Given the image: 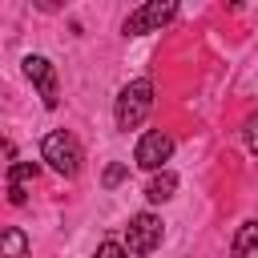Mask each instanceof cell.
Returning a JSON list of instances; mask_svg holds the SVG:
<instances>
[{
  "instance_id": "6da1fadb",
  "label": "cell",
  "mask_w": 258,
  "mask_h": 258,
  "mask_svg": "<svg viewBox=\"0 0 258 258\" xmlns=\"http://www.w3.org/2000/svg\"><path fill=\"white\" fill-rule=\"evenodd\" d=\"M149 109H153V81H149V77L129 81V85L117 93V109H113L117 129H137V125L149 117Z\"/></svg>"
},
{
  "instance_id": "7a4b0ae2",
  "label": "cell",
  "mask_w": 258,
  "mask_h": 258,
  "mask_svg": "<svg viewBox=\"0 0 258 258\" xmlns=\"http://www.w3.org/2000/svg\"><path fill=\"white\" fill-rule=\"evenodd\" d=\"M40 157H44L60 177H77V173H81V161H85V149H81V141H77L69 129H52V133L40 141Z\"/></svg>"
},
{
  "instance_id": "3957f363",
  "label": "cell",
  "mask_w": 258,
  "mask_h": 258,
  "mask_svg": "<svg viewBox=\"0 0 258 258\" xmlns=\"http://www.w3.org/2000/svg\"><path fill=\"white\" fill-rule=\"evenodd\" d=\"M177 16L173 0H149L141 8H133L125 16V36H145V32H161V24H169Z\"/></svg>"
},
{
  "instance_id": "277c9868",
  "label": "cell",
  "mask_w": 258,
  "mask_h": 258,
  "mask_svg": "<svg viewBox=\"0 0 258 258\" xmlns=\"http://www.w3.org/2000/svg\"><path fill=\"white\" fill-rule=\"evenodd\" d=\"M161 246V218L157 214H133L125 226V254H149Z\"/></svg>"
},
{
  "instance_id": "5b68a950",
  "label": "cell",
  "mask_w": 258,
  "mask_h": 258,
  "mask_svg": "<svg viewBox=\"0 0 258 258\" xmlns=\"http://www.w3.org/2000/svg\"><path fill=\"white\" fill-rule=\"evenodd\" d=\"M24 77L36 85V93H40L44 109H56V105H60L56 69H52V60H48V56H36V52H28V56H24Z\"/></svg>"
},
{
  "instance_id": "8992f818",
  "label": "cell",
  "mask_w": 258,
  "mask_h": 258,
  "mask_svg": "<svg viewBox=\"0 0 258 258\" xmlns=\"http://www.w3.org/2000/svg\"><path fill=\"white\" fill-rule=\"evenodd\" d=\"M173 157V137L169 133H161V129H149V133H141V141H137V149H133V161L141 165V169H165V161Z\"/></svg>"
},
{
  "instance_id": "52a82bcc",
  "label": "cell",
  "mask_w": 258,
  "mask_h": 258,
  "mask_svg": "<svg viewBox=\"0 0 258 258\" xmlns=\"http://www.w3.org/2000/svg\"><path fill=\"white\" fill-rule=\"evenodd\" d=\"M32 177H36V161H16L8 169V198H12V206H24V181H32Z\"/></svg>"
},
{
  "instance_id": "ba28073f",
  "label": "cell",
  "mask_w": 258,
  "mask_h": 258,
  "mask_svg": "<svg viewBox=\"0 0 258 258\" xmlns=\"http://www.w3.org/2000/svg\"><path fill=\"white\" fill-rule=\"evenodd\" d=\"M230 258H258V222H242L230 246Z\"/></svg>"
},
{
  "instance_id": "9c48e42d",
  "label": "cell",
  "mask_w": 258,
  "mask_h": 258,
  "mask_svg": "<svg viewBox=\"0 0 258 258\" xmlns=\"http://www.w3.org/2000/svg\"><path fill=\"white\" fill-rule=\"evenodd\" d=\"M173 189H177V173H173V169H157V173L149 177V185H145V198H149V202H169Z\"/></svg>"
},
{
  "instance_id": "30bf717a",
  "label": "cell",
  "mask_w": 258,
  "mask_h": 258,
  "mask_svg": "<svg viewBox=\"0 0 258 258\" xmlns=\"http://www.w3.org/2000/svg\"><path fill=\"white\" fill-rule=\"evenodd\" d=\"M0 258H28V234L24 230H0Z\"/></svg>"
},
{
  "instance_id": "8fae6325",
  "label": "cell",
  "mask_w": 258,
  "mask_h": 258,
  "mask_svg": "<svg viewBox=\"0 0 258 258\" xmlns=\"http://www.w3.org/2000/svg\"><path fill=\"white\" fill-rule=\"evenodd\" d=\"M93 258H129V254H125V246H121V242H101Z\"/></svg>"
},
{
  "instance_id": "7c38bea8",
  "label": "cell",
  "mask_w": 258,
  "mask_h": 258,
  "mask_svg": "<svg viewBox=\"0 0 258 258\" xmlns=\"http://www.w3.org/2000/svg\"><path fill=\"white\" fill-rule=\"evenodd\" d=\"M242 133H246V149H250V153H258V113L246 121V129H242Z\"/></svg>"
},
{
  "instance_id": "4fadbf2b",
  "label": "cell",
  "mask_w": 258,
  "mask_h": 258,
  "mask_svg": "<svg viewBox=\"0 0 258 258\" xmlns=\"http://www.w3.org/2000/svg\"><path fill=\"white\" fill-rule=\"evenodd\" d=\"M125 173H129V169H125V165L117 161V165H109V169H105V177H101V181H105V185H117V181H121Z\"/></svg>"
}]
</instances>
